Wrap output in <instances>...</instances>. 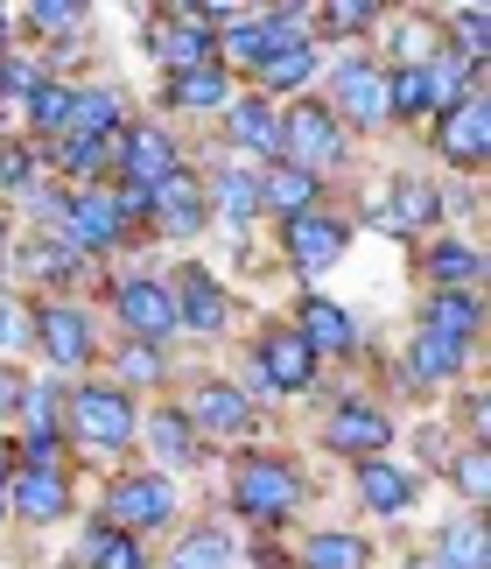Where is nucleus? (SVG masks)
I'll use <instances>...</instances> for the list:
<instances>
[{
    "label": "nucleus",
    "instance_id": "nucleus-10",
    "mask_svg": "<svg viewBox=\"0 0 491 569\" xmlns=\"http://www.w3.org/2000/svg\"><path fill=\"white\" fill-rule=\"evenodd\" d=\"M351 239H359V226H351L344 204L330 197V204H317V211H302V218H288V226H274V260L302 281V289H323V281L351 260Z\"/></svg>",
    "mask_w": 491,
    "mask_h": 569
},
{
    "label": "nucleus",
    "instance_id": "nucleus-17",
    "mask_svg": "<svg viewBox=\"0 0 491 569\" xmlns=\"http://www.w3.org/2000/svg\"><path fill=\"white\" fill-rule=\"evenodd\" d=\"M421 492H429V471L414 465V457H365V465H351V507H359L372 528H400V520H414Z\"/></svg>",
    "mask_w": 491,
    "mask_h": 569
},
{
    "label": "nucleus",
    "instance_id": "nucleus-7",
    "mask_svg": "<svg viewBox=\"0 0 491 569\" xmlns=\"http://www.w3.org/2000/svg\"><path fill=\"white\" fill-rule=\"evenodd\" d=\"M317 99L338 113V127L359 148H379L393 134V106H387V63L372 50H323V78Z\"/></svg>",
    "mask_w": 491,
    "mask_h": 569
},
{
    "label": "nucleus",
    "instance_id": "nucleus-19",
    "mask_svg": "<svg viewBox=\"0 0 491 569\" xmlns=\"http://www.w3.org/2000/svg\"><path fill=\"white\" fill-rule=\"evenodd\" d=\"M246 359L274 380L281 401H309V393H323V366L309 359V345L295 338V323H288V317H260L253 331H246Z\"/></svg>",
    "mask_w": 491,
    "mask_h": 569
},
{
    "label": "nucleus",
    "instance_id": "nucleus-33",
    "mask_svg": "<svg viewBox=\"0 0 491 569\" xmlns=\"http://www.w3.org/2000/svg\"><path fill=\"white\" fill-rule=\"evenodd\" d=\"M317 78H323V42H295V50H274V57H267L246 92H260L267 106H288V99H309V92H317Z\"/></svg>",
    "mask_w": 491,
    "mask_h": 569
},
{
    "label": "nucleus",
    "instance_id": "nucleus-52",
    "mask_svg": "<svg viewBox=\"0 0 491 569\" xmlns=\"http://www.w3.org/2000/svg\"><path fill=\"white\" fill-rule=\"evenodd\" d=\"M0 569H14V562H8V556H0Z\"/></svg>",
    "mask_w": 491,
    "mask_h": 569
},
{
    "label": "nucleus",
    "instance_id": "nucleus-45",
    "mask_svg": "<svg viewBox=\"0 0 491 569\" xmlns=\"http://www.w3.org/2000/svg\"><path fill=\"white\" fill-rule=\"evenodd\" d=\"M0 359H29V296L14 281H0Z\"/></svg>",
    "mask_w": 491,
    "mask_h": 569
},
{
    "label": "nucleus",
    "instance_id": "nucleus-43",
    "mask_svg": "<svg viewBox=\"0 0 491 569\" xmlns=\"http://www.w3.org/2000/svg\"><path fill=\"white\" fill-rule=\"evenodd\" d=\"M50 183V169H42V148L21 141V134H0V204H21V197H36Z\"/></svg>",
    "mask_w": 491,
    "mask_h": 569
},
{
    "label": "nucleus",
    "instance_id": "nucleus-16",
    "mask_svg": "<svg viewBox=\"0 0 491 569\" xmlns=\"http://www.w3.org/2000/svg\"><path fill=\"white\" fill-rule=\"evenodd\" d=\"M288 323H295V338L309 345V359L323 366V373H344V366L365 359V323L351 302H338L330 289H302L295 310H288Z\"/></svg>",
    "mask_w": 491,
    "mask_h": 569
},
{
    "label": "nucleus",
    "instance_id": "nucleus-14",
    "mask_svg": "<svg viewBox=\"0 0 491 569\" xmlns=\"http://www.w3.org/2000/svg\"><path fill=\"white\" fill-rule=\"evenodd\" d=\"M0 281H14L21 296H92L99 268L71 247V239H57V232H21L14 253H8V268H0Z\"/></svg>",
    "mask_w": 491,
    "mask_h": 569
},
{
    "label": "nucleus",
    "instance_id": "nucleus-12",
    "mask_svg": "<svg viewBox=\"0 0 491 569\" xmlns=\"http://www.w3.org/2000/svg\"><path fill=\"white\" fill-rule=\"evenodd\" d=\"M197 177H204V204H211V232L232 239V253L246 260L253 253V232L267 226L260 218V169L226 156V148H204V156H190Z\"/></svg>",
    "mask_w": 491,
    "mask_h": 569
},
{
    "label": "nucleus",
    "instance_id": "nucleus-30",
    "mask_svg": "<svg viewBox=\"0 0 491 569\" xmlns=\"http://www.w3.org/2000/svg\"><path fill=\"white\" fill-rule=\"evenodd\" d=\"M372 57L387 63V71H408V63L442 57V21H435V8H387V21H379V36H372Z\"/></svg>",
    "mask_w": 491,
    "mask_h": 569
},
{
    "label": "nucleus",
    "instance_id": "nucleus-32",
    "mask_svg": "<svg viewBox=\"0 0 491 569\" xmlns=\"http://www.w3.org/2000/svg\"><path fill=\"white\" fill-rule=\"evenodd\" d=\"M63 562H71V569H154V549L133 541V535H120V528H106V520L84 507L78 513V541H71Z\"/></svg>",
    "mask_w": 491,
    "mask_h": 569
},
{
    "label": "nucleus",
    "instance_id": "nucleus-21",
    "mask_svg": "<svg viewBox=\"0 0 491 569\" xmlns=\"http://www.w3.org/2000/svg\"><path fill=\"white\" fill-rule=\"evenodd\" d=\"M239 78L226 71V63H204V71H183V78H154V120L169 127H218V113L232 106Z\"/></svg>",
    "mask_w": 491,
    "mask_h": 569
},
{
    "label": "nucleus",
    "instance_id": "nucleus-31",
    "mask_svg": "<svg viewBox=\"0 0 491 569\" xmlns=\"http://www.w3.org/2000/svg\"><path fill=\"white\" fill-rule=\"evenodd\" d=\"M414 331L457 338L484 352V289H414Z\"/></svg>",
    "mask_w": 491,
    "mask_h": 569
},
{
    "label": "nucleus",
    "instance_id": "nucleus-15",
    "mask_svg": "<svg viewBox=\"0 0 491 569\" xmlns=\"http://www.w3.org/2000/svg\"><path fill=\"white\" fill-rule=\"evenodd\" d=\"M8 520L21 535H42V528H71L84 513V478L78 465H21L8 486Z\"/></svg>",
    "mask_w": 491,
    "mask_h": 569
},
{
    "label": "nucleus",
    "instance_id": "nucleus-22",
    "mask_svg": "<svg viewBox=\"0 0 491 569\" xmlns=\"http://www.w3.org/2000/svg\"><path fill=\"white\" fill-rule=\"evenodd\" d=\"M133 457H141V465H154V471H169V478H190V471L218 465V457L197 443V429L183 422V408H176L169 393L141 408V450H133Z\"/></svg>",
    "mask_w": 491,
    "mask_h": 569
},
{
    "label": "nucleus",
    "instance_id": "nucleus-1",
    "mask_svg": "<svg viewBox=\"0 0 491 569\" xmlns=\"http://www.w3.org/2000/svg\"><path fill=\"white\" fill-rule=\"evenodd\" d=\"M226 465V520L239 535H274L288 541L302 528V513L317 507V478L295 450H281L274 436L267 443H246L232 457H218Z\"/></svg>",
    "mask_w": 491,
    "mask_h": 569
},
{
    "label": "nucleus",
    "instance_id": "nucleus-44",
    "mask_svg": "<svg viewBox=\"0 0 491 569\" xmlns=\"http://www.w3.org/2000/svg\"><path fill=\"white\" fill-rule=\"evenodd\" d=\"M442 422H450V436H463V443H491V401H484V373H471L450 401H442Z\"/></svg>",
    "mask_w": 491,
    "mask_h": 569
},
{
    "label": "nucleus",
    "instance_id": "nucleus-35",
    "mask_svg": "<svg viewBox=\"0 0 491 569\" xmlns=\"http://www.w3.org/2000/svg\"><path fill=\"white\" fill-rule=\"evenodd\" d=\"M421 556L435 569H491V520H478V513L442 520V528L421 535Z\"/></svg>",
    "mask_w": 491,
    "mask_h": 569
},
{
    "label": "nucleus",
    "instance_id": "nucleus-3",
    "mask_svg": "<svg viewBox=\"0 0 491 569\" xmlns=\"http://www.w3.org/2000/svg\"><path fill=\"white\" fill-rule=\"evenodd\" d=\"M92 513L106 520V528H120V535H133V541L154 549V541H169L190 520V492H183V478H169V471H154V465L133 457V465L99 478Z\"/></svg>",
    "mask_w": 491,
    "mask_h": 569
},
{
    "label": "nucleus",
    "instance_id": "nucleus-6",
    "mask_svg": "<svg viewBox=\"0 0 491 569\" xmlns=\"http://www.w3.org/2000/svg\"><path fill=\"white\" fill-rule=\"evenodd\" d=\"M169 401L183 408V422L197 429V443H204L211 457H232L246 443H267V422L246 408V393L218 373V366H183L176 387H169Z\"/></svg>",
    "mask_w": 491,
    "mask_h": 569
},
{
    "label": "nucleus",
    "instance_id": "nucleus-11",
    "mask_svg": "<svg viewBox=\"0 0 491 569\" xmlns=\"http://www.w3.org/2000/svg\"><path fill=\"white\" fill-rule=\"evenodd\" d=\"M421 148H429L435 177L484 183V169H491V84L463 92L457 106H442V113L421 127Z\"/></svg>",
    "mask_w": 491,
    "mask_h": 569
},
{
    "label": "nucleus",
    "instance_id": "nucleus-27",
    "mask_svg": "<svg viewBox=\"0 0 491 569\" xmlns=\"http://www.w3.org/2000/svg\"><path fill=\"white\" fill-rule=\"evenodd\" d=\"M99 373L113 387H127L133 401H162V393L176 387V373H183V359L162 352V345H141V338H106Z\"/></svg>",
    "mask_w": 491,
    "mask_h": 569
},
{
    "label": "nucleus",
    "instance_id": "nucleus-51",
    "mask_svg": "<svg viewBox=\"0 0 491 569\" xmlns=\"http://www.w3.org/2000/svg\"><path fill=\"white\" fill-rule=\"evenodd\" d=\"M400 569H435L429 556H421V549H408V562H400Z\"/></svg>",
    "mask_w": 491,
    "mask_h": 569
},
{
    "label": "nucleus",
    "instance_id": "nucleus-18",
    "mask_svg": "<svg viewBox=\"0 0 491 569\" xmlns=\"http://www.w3.org/2000/svg\"><path fill=\"white\" fill-rule=\"evenodd\" d=\"M183 162H190L183 127H169L154 113H133L120 127V141H113V183H133V190H154L162 177H176Z\"/></svg>",
    "mask_w": 491,
    "mask_h": 569
},
{
    "label": "nucleus",
    "instance_id": "nucleus-25",
    "mask_svg": "<svg viewBox=\"0 0 491 569\" xmlns=\"http://www.w3.org/2000/svg\"><path fill=\"white\" fill-rule=\"evenodd\" d=\"M141 113L133 106V92L120 78H106V71H78L71 78V120H63V134H78V141H120V127Z\"/></svg>",
    "mask_w": 491,
    "mask_h": 569
},
{
    "label": "nucleus",
    "instance_id": "nucleus-50",
    "mask_svg": "<svg viewBox=\"0 0 491 569\" xmlns=\"http://www.w3.org/2000/svg\"><path fill=\"white\" fill-rule=\"evenodd\" d=\"M14 535V520H8V492H0V541H8Z\"/></svg>",
    "mask_w": 491,
    "mask_h": 569
},
{
    "label": "nucleus",
    "instance_id": "nucleus-46",
    "mask_svg": "<svg viewBox=\"0 0 491 569\" xmlns=\"http://www.w3.org/2000/svg\"><path fill=\"white\" fill-rule=\"evenodd\" d=\"M8 457H14V471L21 465H71V443L57 429H8Z\"/></svg>",
    "mask_w": 491,
    "mask_h": 569
},
{
    "label": "nucleus",
    "instance_id": "nucleus-13",
    "mask_svg": "<svg viewBox=\"0 0 491 569\" xmlns=\"http://www.w3.org/2000/svg\"><path fill=\"white\" fill-rule=\"evenodd\" d=\"M162 274H169V296H176V331L190 345H226L239 331V296L218 281L211 260L183 253V260H169Z\"/></svg>",
    "mask_w": 491,
    "mask_h": 569
},
{
    "label": "nucleus",
    "instance_id": "nucleus-23",
    "mask_svg": "<svg viewBox=\"0 0 491 569\" xmlns=\"http://www.w3.org/2000/svg\"><path fill=\"white\" fill-rule=\"evenodd\" d=\"M288 569H379V535L351 520H309L288 535Z\"/></svg>",
    "mask_w": 491,
    "mask_h": 569
},
{
    "label": "nucleus",
    "instance_id": "nucleus-9",
    "mask_svg": "<svg viewBox=\"0 0 491 569\" xmlns=\"http://www.w3.org/2000/svg\"><path fill=\"white\" fill-rule=\"evenodd\" d=\"M478 373V345H457V338H435V331H414L400 338V352L387 359V401H450V393Z\"/></svg>",
    "mask_w": 491,
    "mask_h": 569
},
{
    "label": "nucleus",
    "instance_id": "nucleus-24",
    "mask_svg": "<svg viewBox=\"0 0 491 569\" xmlns=\"http://www.w3.org/2000/svg\"><path fill=\"white\" fill-rule=\"evenodd\" d=\"M211 148H226V156H239V162H253V169H267V162H281V106H267L260 92H232V106L218 113V134H211Z\"/></svg>",
    "mask_w": 491,
    "mask_h": 569
},
{
    "label": "nucleus",
    "instance_id": "nucleus-36",
    "mask_svg": "<svg viewBox=\"0 0 491 569\" xmlns=\"http://www.w3.org/2000/svg\"><path fill=\"white\" fill-rule=\"evenodd\" d=\"M387 0H317V42L323 50H372Z\"/></svg>",
    "mask_w": 491,
    "mask_h": 569
},
{
    "label": "nucleus",
    "instance_id": "nucleus-38",
    "mask_svg": "<svg viewBox=\"0 0 491 569\" xmlns=\"http://www.w3.org/2000/svg\"><path fill=\"white\" fill-rule=\"evenodd\" d=\"M435 478L463 499V513L491 520V443H450V457L435 465Z\"/></svg>",
    "mask_w": 491,
    "mask_h": 569
},
{
    "label": "nucleus",
    "instance_id": "nucleus-37",
    "mask_svg": "<svg viewBox=\"0 0 491 569\" xmlns=\"http://www.w3.org/2000/svg\"><path fill=\"white\" fill-rule=\"evenodd\" d=\"M42 169H50V183H63V190L113 183V141H78V134H57L50 148H42Z\"/></svg>",
    "mask_w": 491,
    "mask_h": 569
},
{
    "label": "nucleus",
    "instance_id": "nucleus-28",
    "mask_svg": "<svg viewBox=\"0 0 491 569\" xmlns=\"http://www.w3.org/2000/svg\"><path fill=\"white\" fill-rule=\"evenodd\" d=\"M414 281L421 289H484V247L471 232L414 239Z\"/></svg>",
    "mask_w": 491,
    "mask_h": 569
},
{
    "label": "nucleus",
    "instance_id": "nucleus-2",
    "mask_svg": "<svg viewBox=\"0 0 491 569\" xmlns=\"http://www.w3.org/2000/svg\"><path fill=\"white\" fill-rule=\"evenodd\" d=\"M141 408L127 387H113L106 373H84L63 393V443H71V465L84 471H120L141 450Z\"/></svg>",
    "mask_w": 491,
    "mask_h": 569
},
{
    "label": "nucleus",
    "instance_id": "nucleus-40",
    "mask_svg": "<svg viewBox=\"0 0 491 569\" xmlns=\"http://www.w3.org/2000/svg\"><path fill=\"white\" fill-rule=\"evenodd\" d=\"M442 21V50L463 57L471 71H491V8H435Z\"/></svg>",
    "mask_w": 491,
    "mask_h": 569
},
{
    "label": "nucleus",
    "instance_id": "nucleus-20",
    "mask_svg": "<svg viewBox=\"0 0 491 569\" xmlns=\"http://www.w3.org/2000/svg\"><path fill=\"white\" fill-rule=\"evenodd\" d=\"M148 239L154 247H197V239H211V204H204L197 162H183L176 177H162L148 190Z\"/></svg>",
    "mask_w": 491,
    "mask_h": 569
},
{
    "label": "nucleus",
    "instance_id": "nucleus-42",
    "mask_svg": "<svg viewBox=\"0 0 491 569\" xmlns=\"http://www.w3.org/2000/svg\"><path fill=\"white\" fill-rule=\"evenodd\" d=\"M63 393H71V380L29 366L21 373V401H14V429H57L63 436Z\"/></svg>",
    "mask_w": 491,
    "mask_h": 569
},
{
    "label": "nucleus",
    "instance_id": "nucleus-26",
    "mask_svg": "<svg viewBox=\"0 0 491 569\" xmlns=\"http://www.w3.org/2000/svg\"><path fill=\"white\" fill-rule=\"evenodd\" d=\"M162 569H239V528L226 513H190L169 541H154Z\"/></svg>",
    "mask_w": 491,
    "mask_h": 569
},
{
    "label": "nucleus",
    "instance_id": "nucleus-34",
    "mask_svg": "<svg viewBox=\"0 0 491 569\" xmlns=\"http://www.w3.org/2000/svg\"><path fill=\"white\" fill-rule=\"evenodd\" d=\"M317 204H330V183H317L309 169H295V162H267L260 169V218L267 226H288V218H302Z\"/></svg>",
    "mask_w": 491,
    "mask_h": 569
},
{
    "label": "nucleus",
    "instance_id": "nucleus-47",
    "mask_svg": "<svg viewBox=\"0 0 491 569\" xmlns=\"http://www.w3.org/2000/svg\"><path fill=\"white\" fill-rule=\"evenodd\" d=\"M21 373L29 366H14V359H0V436L14 429V401H21Z\"/></svg>",
    "mask_w": 491,
    "mask_h": 569
},
{
    "label": "nucleus",
    "instance_id": "nucleus-49",
    "mask_svg": "<svg viewBox=\"0 0 491 569\" xmlns=\"http://www.w3.org/2000/svg\"><path fill=\"white\" fill-rule=\"evenodd\" d=\"M14 42H21L14 36V8H0V50H14Z\"/></svg>",
    "mask_w": 491,
    "mask_h": 569
},
{
    "label": "nucleus",
    "instance_id": "nucleus-5",
    "mask_svg": "<svg viewBox=\"0 0 491 569\" xmlns=\"http://www.w3.org/2000/svg\"><path fill=\"white\" fill-rule=\"evenodd\" d=\"M29 359L57 380H84L106 359V323L92 296H29Z\"/></svg>",
    "mask_w": 491,
    "mask_h": 569
},
{
    "label": "nucleus",
    "instance_id": "nucleus-48",
    "mask_svg": "<svg viewBox=\"0 0 491 569\" xmlns=\"http://www.w3.org/2000/svg\"><path fill=\"white\" fill-rule=\"evenodd\" d=\"M14 239H21V226H14V211L0 204V268H8V253H14Z\"/></svg>",
    "mask_w": 491,
    "mask_h": 569
},
{
    "label": "nucleus",
    "instance_id": "nucleus-41",
    "mask_svg": "<svg viewBox=\"0 0 491 569\" xmlns=\"http://www.w3.org/2000/svg\"><path fill=\"white\" fill-rule=\"evenodd\" d=\"M253 29L267 42V57L295 50V42H317V0H267V8H253Z\"/></svg>",
    "mask_w": 491,
    "mask_h": 569
},
{
    "label": "nucleus",
    "instance_id": "nucleus-4",
    "mask_svg": "<svg viewBox=\"0 0 491 569\" xmlns=\"http://www.w3.org/2000/svg\"><path fill=\"white\" fill-rule=\"evenodd\" d=\"M92 310L106 323V338H141V345H162L176 352V296H169V274L162 260H120V268L99 274L92 289Z\"/></svg>",
    "mask_w": 491,
    "mask_h": 569
},
{
    "label": "nucleus",
    "instance_id": "nucleus-29",
    "mask_svg": "<svg viewBox=\"0 0 491 569\" xmlns=\"http://www.w3.org/2000/svg\"><path fill=\"white\" fill-rule=\"evenodd\" d=\"M92 29H99V8H92V0H29V8H14V36H21V50L92 42Z\"/></svg>",
    "mask_w": 491,
    "mask_h": 569
},
{
    "label": "nucleus",
    "instance_id": "nucleus-39",
    "mask_svg": "<svg viewBox=\"0 0 491 569\" xmlns=\"http://www.w3.org/2000/svg\"><path fill=\"white\" fill-rule=\"evenodd\" d=\"M63 120H71V78H42L29 99H21V113H14V134L21 141H36V148H50L63 134Z\"/></svg>",
    "mask_w": 491,
    "mask_h": 569
},
{
    "label": "nucleus",
    "instance_id": "nucleus-8",
    "mask_svg": "<svg viewBox=\"0 0 491 569\" xmlns=\"http://www.w3.org/2000/svg\"><path fill=\"white\" fill-rule=\"evenodd\" d=\"M317 450L323 457H344V465H365V457H393L408 422H400V408L387 393L372 387H330V401L317 408Z\"/></svg>",
    "mask_w": 491,
    "mask_h": 569
}]
</instances>
